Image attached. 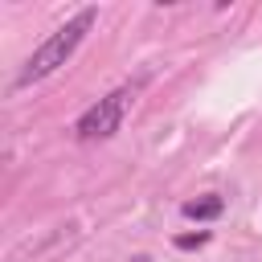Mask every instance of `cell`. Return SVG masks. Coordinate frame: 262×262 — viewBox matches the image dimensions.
Instances as JSON below:
<instances>
[{
  "label": "cell",
  "mask_w": 262,
  "mask_h": 262,
  "mask_svg": "<svg viewBox=\"0 0 262 262\" xmlns=\"http://www.w3.org/2000/svg\"><path fill=\"white\" fill-rule=\"evenodd\" d=\"M94 20H98V8L94 4H86V8H78L57 33H49L33 53H29V61L20 66V74H16V90H25V86H33V82H41V78H49L53 70H61L70 57H74V49L82 45V37L94 29Z\"/></svg>",
  "instance_id": "6da1fadb"
},
{
  "label": "cell",
  "mask_w": 262,
  "mask_h": 262,
  "mask_svg": "<svg viewBox=\"0 0 262 262\" xmlns=\"http://www.w3.org/2000/svg\"><path fill=\"white\" fill-rule=\"evenodd\" d=\"M131 98H135V90H131V86H119V90L102 94L90 111H82V115H78L74 135H78V139H111V135L119 131V123H123V115H127Z\"/></svg>",
  "instance_id": "7a4b0ae2"
},
{
  "label": "cell",
  "mask_w": 262,
  "mask_h": 262,
  "mask_svg": "<svg viewBox=\"0 0 262 262\" xmlns=\"http://www.w3.org/2000/svg\"><path fill=\"white\" fill-rule=\"evenodd\" d=\"M221 213H225V201H221L217 192L196 196V201H184V217H188V221H213V217H221Z\"/></svg>",
  "instance_id": "3957f363"
},
{
  "label": "cell",
  "mask_w": 262,
  "mask_h": 262,
  "mask_svg": "<svg viewBox=\"0 0 262 262\" xmlns=\"http://www.w3.org/2000/svg\"><path fill=\"white\" fill-rule=\"evenodd\" d=\"M205 242H209V229H196V233H180V237H176L180 250H201Z\"/></svg>",
  "instance_id": "277c9868"
},
{
  "label": "cell",
  "mask_w": 262,
  "mask_h": 262,
  "mask_svg": "<svg viewBox=\"0 0 262 262\" xmlns=\"http://www.w3.org/2000/svg\"><path fill=\"white\" fill-rule=\"evenodd\" d=\"M131 262H151V258H143V254H139V258H131Z\"/></svg>",
  "instance_id": "5b68a950"
}]
</instances>
